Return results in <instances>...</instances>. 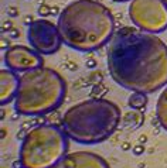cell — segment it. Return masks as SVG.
<instances>
[{
	"label": "cell",
	"instance_id": "cell-1",
	"mask_svg": "<svg viewBox=\"0 0 167 168\" xmlns=\"http://www.w3.org/2000/svg\"><path fill=\"white\" fill-rule=\"evenodd\" d=\"M106 60L112 79L125 89L149 95L167 85V45L156 34L119 28L109 41Z\"/></svg>",
	"mask_w": 167,
	"mask_h": 168
},
{
	"label": "cell",
	"instance_id": "cell-2",
	"mask_svg": "<svg viewBox=\"0 0 167 168\" xmlns=\"http://www.w3.org/2000/svg\"><path fill=\"white\" fill-rule=\"evenodd\" d=\"M62 43L79 52H92L109 44L115 20L109 9L95 0H75L58 16Z\"/></svg>",
	"mask_w": 167,
	"mask_h": 168
},
{
	"label": "cell",
	"instance_id": "cell-3",
	"mask_svg": "<svg viewBox=\"0 0 167 168\" xmlns=\"http://www.w3.org/2000/svg\"><path fill=\"white\" fill-rule=\"evenodd\" d=\"M122 113L118 105L92 98L68 108L61 120L68 138L79 144H99L118 130Z\"/></svg>",
	"mask_w": 167,
	"mask_h": 168
},
{
	"label": "cell",
	"instance_id": "cell-4",
	"mask_svg": "<svg viewBox=\"0 0 167 168\" xmlns=\"http://www.w3.org/2000/svg\"><path fill=\"white\" fill-rule=\"evenodd\" d=\"M67 82L55 69L38 66L21 73L14 99L18 115L44 116L61 106L65 99Z\"/></svg>",
	"mask_w": 167,
	"mask_h": 168
},
{
	"label": "cell",
	"instance_id": "cell-5",
	"mask_svg": "<svg viewBox=\"0 0 167 168\" xmlns=\"http://www.w3.org/2000/svg\"><path fill=\"white\" fill-rule=\"evenodd\" d=\"M68 136L54 124H37L21 140L18 160L24 168H53L67 155Z\"/></svg>",
	"mask_w": 167,
	"mask_h": 168
},
{
	"label": "cell",
	"instance_id": "cell-6",
	"mask_svg": "<svg viewBox=\"0 0 167 168\" xmlns=\"http://www.w3.org/2000/svg\"><path fill=\"white\" fill-rule=\"evenodd\" d=\"M129 17L139 30L157 34L167 28V6L163 0H132Z\"/></svg>",
	"mask_w": 167,
	"mask_h": 168
},
{
	"label": "cell",
	"instance_id": "cell-7",
	"mask_svg": "<svg viewBox=\"0 0 167 168\" xmlns=\"http://www.w3.org/2000/svg\"><path fill=\"white\" fill-rule=\"evenodd\" d=\"M27 40L30 43L31 48L41 55H50L61 48L62 38L58 30V26H55L53 21L40 18L34 20L27 28Z\"/></svg>",
	"mask_w": 167,
	"mask_h": 168
},
{
	"label": "cell",
	"instance_id": "cell-8",
	"mask_svg": "<svg viewBox=\"0 0 167 168\" xmlns=\"http://www.w3.org/2000/svg\"><path fill=\"white\" fill-rule=\"evenodd\" d=\"M5 64L7 69H11L13 72L24 73L27 71L43 66L44 60L41 54H38L34 48L26 45H13L6 51Z\"/></svg>",
	"mask_w": 167,
	"mask_h": 168
},
{
	"label": "cell",
	"instance_id": "cell-9",
	"mask_svg": "<svg viewBox=\"0 0 167 168\" xmlns=\"http://www.w3.org/2000/svg\"><path fill=\"white\" fill-rule=\"evenodd\" d=\"M53 168H110V165L92 151H75L62 157Z\"/></svg>",
	"mask_w": 167,
	"mask_h": 168
},
{
	"label": "cell",
	"instance_id": "cell-10",
	"mask_svg": "<svg viewBox=\"0 0 167 168\" xmlns=\"http://www.w3.org/2000/svg\"><path fill=\"white\" fill-rule=\"evenodd\" d=\"M20 85V76L11 69H2L0 71V103L2 106L10 103L16 99Z\"/></svg>",
	"mask_w": 167,
	"mask_h": 168
},
{
	"label": "cell",
	"instance_id": "cell-11",
	"mask_svg": "<svg viewBox=\"0 0 167 168\" xmlns=\"http://www.w3.org/2000/svg\"><path fill=\"white\" fill-rule=\"evenodd\" d=\"M156 117L164 130H167V86L163 89L156 105Z\"/></svg>",
	"mask_w": 167,
	"mask_h": 168
},
{
	"label": "cell",
	"instance_id": "cell-12",
	"mask_svg": "<svg viewBox=\"0 0 167 168\" xmlns=\"http://www.w3.org/2000/svg\"><path fill=\"white\" fill-rule=\"evenodd\" d=\"M147 102H149L147 95L142 93V92H132V95L129 96V99H128L129 108L135 109V110H139V112L145 110V108L147 106Z\"/></svg>",
	"mask_w": 167,
	"mask_h": 168
},
{
	"label": "cell",
	"instance_id": "cell-13",
	"mask_svg": "<svg viewBox=\"0 0 167 168\" xmlns=\"http://www.w3.org/2000/svg\"><path fill=\"white\" fill-rule=\"evenodd\" d=\"M38 14L41 16V17H47L48 14H51V7L50 6H41L38 9Z\"/></svg>",
	"mask_w": 167,
	"mask_h": 168
},
{
	"label": "cell",
	"instance_id": "cell-14",
	"mask_svg": "<svg viewBox=\"0 0 167 168\" xmlns=\"http://www.w3.org/2000/svg\"><path fill=\"white\" fill-rule=\"evenodd\" d=\"M132 153H133L135 155H140V154H143V153H145V146L139 143L137 146H135V147L132 148Z\"/></svg>",
	"mask_w": 167,
	"mask_h": 168
},
{
	"label": "cell",
	"instance_id": "cell-15",
	"mask_svg": "<svg viewBox=\"0 0 167 168\" xmlns=\"http://www.w3.org/2000/svg\"><path fill=\"white\" fill-rule=\"evenodd\" d=\"M7 14H9L10 17H17V16H18V9H17V7H14V6H10L9 9H7Z\"/></svg>",
	"mask_w": 167,
	"mask_h": 168
},
{
	"label": "cell",
	"instance_id": "cell-16",
	"mask_svg": "<svg viewBox=\"0 0 167 168\" xmlns=\"http://www.w3.org/2000/svg\"><path fill=\"white\" fill-rule=\"evenodd\" d=\"M13 30V24H11V21H5L3 23V28H2V31L5 33V31H11Z\"/></svg>",
	"mask_w": 167,
	"mask_h": 168
},
{
	"label": "cell",
	"instance_id": "cell-17",
	"mask_svg": "<svg viewBox=\"0 0 167 168\" xmlns=\"http://www.w3.org/2000/svg\"><path fill=\"white\" fill-rule=\"evenodd\" d=\"M87 66H88V68H95V66H97V61L93 60V58H89V60L87 61Z\"/></svg>",
	"mask_w": 167,
	"mask_h": 168
},
{
	"label": "cell",
	"instance_id": "cell-18",
	"mask_svg": "<svg viewBox=\"0 0 167 168\" xmlns=\"http://www.w3.org/2000/svg\"><path fill=\"white\" fill-rule=\"evenodd\" d=\"M18 35H20V33H18L17 28H13V30L10 31V37H11V38H16V37H18Z\"/></svg>",
	"mask_w": 167,
	"mask_h": 168
},
{
	"label": "cell",
	"instance_id": "cell-19",
	"mask_svg": "<svg viewBox=\"0 0 167 168\" xmlns=\"http://www.w3.org/2000/svg\"><path fill=\"white\" fill-rule=\"evenodd\" d=\"M120 148H122L123 151H128L129 148H130V143H129V141H125L122 146H120Z\"/></svg>",
	"mask_w": 167,
	"mask_h": 168
},
{
	"label": "cell",
	"instance_id": "cell-20",
	"mask_svg": "<svg viewBox=\"0 0 167 168\" xmlns=\"http://www.w3.org/2000/svg\"><path fill=\"white\" fill-rule=\"evenodd\" d=\"M33 21H34V20H33V17H31V16H27V17L24 18V24H27V26H30Z\"/></svg>",
	"mask_w": 167,
	"mask_h": 168
},
{
	"label": "cell",
	"instance_id": "cell-21",
	"mask_svg": "<svg viewBox=\"0 0 167 168\" xmlns=\"http://www.w3.org/2000/svg\"><path fill=\"white\" fill-rule=\"evenodd\" d=\"M13 168H24V167H23L21 161L18 160V161H14V164H13Z\"/></svg>",
	"mask_w": 167,
	"mask_h": 168
},
{
	"label": "cell",
	"instance_id": "cell-22",
	"mask_svg": "<svg viewBox=\"0 0 167 168\" xmlns=\"http://www.w3.org/2000/svg\"><path fill=\"white\" fill-rule=\"evenodd\" d=\"M139 141H140V144H145V143L147 141V136H146V134L140 136V137H139Z\"/></svg>",
	"mask_w": 167,
	"mask_h": 168
},
{
	"label": "cell",
	"instance_id": "cell-23",
	"mask_svg": "<svg viewBox=\"0 0 167 168\" xmlns=\"http://www.w3.org/2000/svg\"><path fill=\"white\" fill-rule=\"evenodd\" d=\"M51 14L57 16V14H58V7H51ZM58 16H60V14H58Z\"/></svg>",
	"mask_w": 167,
	"mask_h": 168
},
{
	"label": "cell",
	"instance_id": "cell-24",
	"mask_svg": "<svg viewBox=\"0 0 167 168\" xmlns=\"http://www.w3.org/2000/svg\"><path fill=\"white\" fill-rule=\"evenodd\" d=\"M113 2H118V3H123V2H129V0H113ZM132 2V0H130Z\"/></svg>",
	"mask_w": 167,
	"mask_h": 168
},
{
	"label": "cell",
	"instance_id": "cell-25",
	"mask_svg": "<svg viewBox=\"0 0 167 168\" xmlns=\"http://www.w3.org/2000/svg\"><path fill=\"white\" fill-rule=\"evenodd\" d=\"M163 2H164V5H166V6H167V0H163Z\"/></svg>",
	"mask_w": 167,
	"mask_h": 168
}]
</instances>
